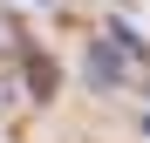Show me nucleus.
<instances>
[{
    "label": "nucleus",
    "mask_w": 150,
    "mask_h": 143,
    "mask_svg": "<svg viewBox=\"0 0 150 143\" xmlns=\"http://www.w3.org/2000/svg\"><path fill=\"white\" fill-rule=\"evenodd\" d=\"M21 68H28V89H34L41 102H48V95H55V61H48V55H28Z\"/></svg>",
    "instance_id": "f03ea898"
},
{
    "label": "nucleus",
    "mask_w": 150,
    "mask_h": 143,
    "mask_svg": "<svg viewBox=\"0 0 150 143\" xmlns=\"http://www.w3.org/2000/svg\"><path fill=\"white\" fill-rule=\"evenodd\" d=\"M143 130H150V123H143Z\"/></svg>",
    "instance_id": "7ed1b4c3"
},
{
    "label": "nucleus",
    "mask_w": 150,
    "mask_h": 143,
    "mask_svg": "<svg viewBox=\"0 0 150 143\" xmlns=\"http://www.w3.org/2000/svg\"><path fill=\"white\" fill-rule=\"evenodd\" d=\"M130 61H137V55H130L116 34H109V41H89V82H96V89H116Z\"/></svg>",
    "instance_id": "f257e3e1"
}]
</instances>
